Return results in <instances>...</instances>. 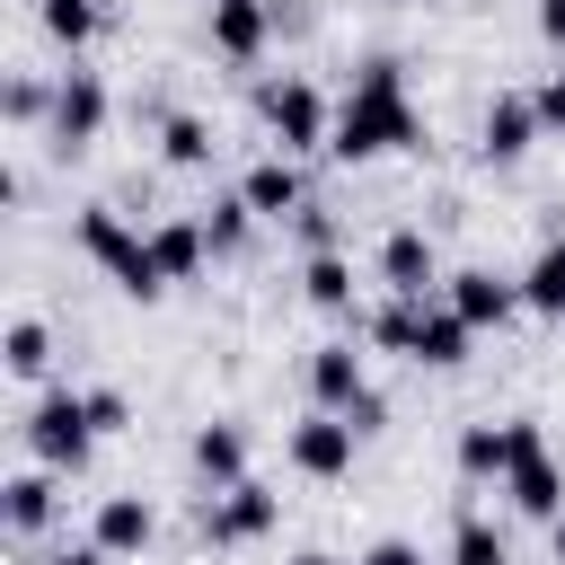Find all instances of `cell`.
Wrapping results in <instances>:
<instances>
[{"instance_id": "cell-1", "label": "cell", "mask_w": 565, "mask_h": 565, "mask_svg": "<svg viewBox=\"0 0 565 565\" xmlns=\"http://www.w3.org/2000/svg\"><path fill=\"white\" fill-rule=\"evenodd\" d=\"M335 159H380V150H424V115L406 97V71L397 62H371L353 79V97L335 106Z\"/></svg>"}, {"instance_id": "cell-2", "label": "cell", "mask_w": 565, "mask_h": 565, "mask_svg": "<svg viewBox=\"0 0 565 565\" xmlns=\"http://www.w3.org/2000/svg\"><path fill=\"white\" fill-rule=\"evenodd\" d=\"M79 247H88V256H97V265L132 291V300H159V291H168V274H159L150 238H141L124 212H106V203H97V212H79Z\"/></svg>"}, {"instance_id": "cell-3", "label": "cell", "mask_w": 565, "mask_h": 565, "mask_svg": "<svg viewBox=\"0 0 565 565\" xmlns=\"http://www.w3.org/2000/svg\"><path fill=\"white\" fill-rule=\"evenodd\" d=\"M88 441H97L88 397H79V388H44V397H35V415H26V450H35L44 468H79V459H88Z\"/></svg>"}, {"instance_id": "cell-4", "label": "cell", "mask_w": 565, "mask_h": 565, "mask_svg": "<svg viewBox=\"0 0 565 565\" xmlns=\"http://www.w3.org/2000/svg\"><path fill=\"white\" fill-rule=\"evenodd\" d=\"M503 494H512V512H530V521H556V512H565V468L547 459V433H539L530 415H512V477H503Z\"/></svg>"}, {"instance_id": "cell-5", "label": "cell", "mask_w": 565, "mask_h": 565, "mask_svg": "<svg viewBox=\"0 0 565 565\" xmlns=\"http://www.w3.org/2000/svg\"><path fill=\"white\" fill-rule=\"evenodd\" d=\"M256 106H265V124H274L282 150H327V141H335V115H327V97H318L309 79H265Z\"/></svg>"}, {"instance_id": "cell-6", "label": "cell", "mask_w": 565, "mask_h": 565, "mask_svg": "<svg viewBox=\"0 0 565 565\" xmlns=\"http://www.w3.org/2000/svg\"><path fill=\"white\" fill-rule=\"evenodd\" d=\"M353 441H362V424L318 406V415L291 424V468H300V477H344V468H353Z\"/></svg>"}, {"instance_id": "cell-7", "label": "cell", "mask_w": 565, "mask_h": 565, "mask_svg": "<svg viewBox=\"0 0 565 565\" xmlns=\"http://www.w3.org/2000/svg\"><path fill=\"white\" fill-rule=\"evenodd\" d=\"M274 521H282V494H274V486H256V477H238L230 494H212V503H203V530H212L221 547H238V539H265Z\"/></svg>"}, {"instance_id": "cell-8", "label": "cell", "mask_w": 565, "mask_h": 565, "mask_svg": "<svg viewBox=\"0 0 565 565\" xmlns=\"http://www.w3.org/2000/svg\"><path fill=\"white\" fill-rule=\"evenodd\" d=\"M97 132H106V79L97 71H62V88H53V141L79 150Z\"/></svg>"}, {"instance_id": "cell-9", "label": "cell", "mask_w": 565, "mask_h": 565, "mask_svg": "<svg viewBox=\"0 0 565 565\" xmlns=\"http://www.w3.org/2000/svg\"><path fill=\"white\" fill-rule=\"evenodd\" d=\"M380 274H388V291H397V300H424V291L441 282L433 238H424V230H388V238H380Z\"/></svg>"}, {"instance_id": "cell-10", "label": "cell", "mask_w": 565, "mask_h": 565, "mask_svg": "<svg viewBox=\"0 0 565 565\" xmlns=\"http://www.w3.org/2000/svg\"><path fill=\"white\" fill-rule=\"evenodd\" d=\"M309 388H318V406H327V415H353V406L371 397L362 353H353V344H318V353H309Z\"/></svg>"}, {"instance_id": "cell-11", "label": "cell", "mask_w": 565, "mask_h": 565, "mask_svg": "<svg viewBox=\"0 0 565 565\" xmlns=\"http://www.w3.org/2000/svg\"><path fill=\"white\" fill-rule=\"evenodd\" d=\"M450 309H459L468 327H503V318L521 309V282H503V274L468 265V274H450Z\"/></svg>"}, {"instance_id": "cell-12", "label": "cell", "mask_w": 565, "mask_h": 565, "mask_svg": "<svg viewBox=\"0 0 565 565\" xmlns=\"http://www.w3.org/2000/svg\"><path fill=\"white\" fill-rule=\"evenodd\" d=\"M150 503L141 494H106L97 503V521H88V547H106V556H132V547H150Z\"/></svg>"}, {"instance_id": "cell-13", "label": "cell", "mask_w": 565, "mask_h": 565, "mask_svg": "<svg viewBox=\"0 0 565 565\" xmlns=\"http://www.w3.org/2000/svg\"><path fill=\"white\" fill-rule=\"evenodd\" d=\"M265 35H274V9H265V0H212V44H221L230 62H256Z\"/></svg>"}, {"instance_id": "cell-14", "label": "cell", "mask_w": 565, "mask_h": 565, "mask_svg": "<svg viewBox=\"0 0 565 565\" xmlns=\"http://www.w3.org/2000/svg\"><path fill=\"white\" fill-rule=\"evenodd\" d=\"M238 194H247L256 221H282V212H300V168H291V159H256V168L238 177Z\"/></svg>"}, {"instance_id": "cell-15", "label": "cell", "mask_w": 565, "mask_h": 565, "mask_svg": "<svg viewBox=\"0 0 565 565\" xmlns=\"http://www.w3.org/2000/svg\"><path fill=\"white\" fill-rule=\"evenodd\" d=\"M468 335H477V327H468V318L441 300V309H424V318H415V362H433V371H459V362H468Z\"/></svg>"}, {"instance_id": "cell-16", "label": "cell", "mask_w": 565, "mask_h": 565, "mask_svg": "<svg viewBox=\"0 0 565 565\" xmlns=\"http://www.w3.org/2000/svg\"><path fill=\"white\" fill-rule=\"evenodd\" d=\"M539 132H547V124H539L530 97H494V106H486V159H521Z\"/></svg>"}, {"instance_id": "cell-17", "label": "cell", "mask_w": 565, "mask_h": 565, "mask_svg": "<svg viewBox=\"0 0 565 565\" xmlns=\"http://www.w3.org/2000/svg\"><path fill=\"white\" fill-rule=\"evenodd\" d=\"M194 468L212 477V494H230V486L247 477V433H238V424H203V433H194Z\"/></svg>"}, {"instance_id": "cell-18", "label": "cell", "mask_w": 565, "mask_h": 565, "mask_svg": "<svg viewBox=\"0 0 565 565\" xmlns=\"http://www.w3.org/2000/svg\"><path fill=\"white\" fill-rule=\"evenodd\" d=\"M459 477H512V424H468L459 433Z\"/></svg>"}, {"instance_id": "cell-19", "label": "cell", "mask_w": 565, "mask_h": 565, "mask_svg": "<svg viewBox=\"0 0 565 565\" xmlns=\"http://www.w3.org/2000/svg\"><path fill=\"white\" fill-rule=\"evenodd\" d=\"M203 247H212V238H203V221H159V230H150V256H159V274H168V282H185V274L203 265Z\"/></svg>"}, {"instance_id": "cell-20", "label": "cell", "mask_w": 565, "mask_h": 565, "mask_svg": "<svg viewBox=\"0 0 565 565\" xmlns=\"http://www.w3.org/2000/svg\"><path fill=\"white\" fill-rule=\"evenodd\" d=\"M521 309H547V318H565V238H547V247L530 256V274H521Z\"/></svg>"}, {"instance_id": "cell-21", "label": "cell", "mask_w": 565, "mask_h": 565, "mask_svg": "<svg viewBox=\"0 0 565 565\" xmlns=\"http://www.w3.org/2000/svg\"><path fill=\"white\" fill-rule=\"evenodd\" d=\"M0 512H9V530H18V539H26V530H44V521H53V477H44V468L9 477V503H0Z\"/></svg>"}, {"instance_id": "cell-22", "label": "cell", "mask_w": 565, "mask_h": 565, "mask_svg": "<svg viewBox=\"0 0 565 565\" xmlns=\"http://www.w3.org/2000/svg\"><path fill=\"white\" fill-rule=\"evenodd\" d=\"M450 565H512V556H503V530H494L486 512H459V530H450Z\"/></svg>"}, {"instance_id": "cell-23", "label": "cell", "mask_w": 565, "mask_h": 565, "mask_svg": "<svg viewBox=\"0 0 565 565\" xmlns=\"http://www.w3.org/2000/svg\"><path fill=\"white\" fill-rule=\"evenodd\" d=\"M159 150H168V168H203L212 159V124L203 115H168L159 124Z\"/></svg>"}, {"instance_id": "cell-24", "label": "cell", "mask_w": 565, "mask_h": 565, "mask_svg": "<svg viewBox=\"0 0 565 565\" xmlns=\"http://www.w3.org/2000/svg\"><path fill=\"white\" fill-rule=\"evenodd\" d=\"M300 291L318 300V309H353V265L327 247V256H309V274H300Z\"/></svg>"}, {"instance_id": "cell-25", "label": "cell", "mask_w": 565, "mask_h": 565, "mask_svg": "<svg viewBox=\"0 0 565 565\" xmlns=\"http://www.w3.org/2000/svg\"><path fill=\"white\" fill-rule=\"evenodd\" d=\"M0 362H9L18 380H35V371L53 362V335H44V318H18V327H9V344H0Z\"/></svg>"}, {"instance_id": "cell-26", "label": "cell", "mask_w": 565, "mask_h": 565, "mask_svg": "<svg viewBox=\"0 0 565 565\" xmlns=\"http://www.w3.org/2000/svg\"><path fill=\"white\" fill-rule=\"evenodd\" d=\"M35 9H44V35H53V44H71V53L97 35V0H35Z\"/></svg>"}, {"instance_id": "cell-27", "label": "cell", "mask_w": 565, "mask_h": 565, "mask_svg": "<svg viewBox=\"0 0 565 565\" xmlns=\"http://www.w3.org/2000/svg\"><path fill=\"white\" fill-rule=\"evenodd\" d=\"M247 221H256V212H247V194H221V203L203 212V238H212V247H238V238H247Z\"/></svg>"}, {"instance_id": "cell-28", "label": "cell", "mask_w": 565, "mask_h": 565, "mask_svg": "<svg viewBox=\"0 0 565 565\" xmlns=\"http://www.w3.org/2000/svg\"><path fill=\"white\" fill-rule=\"evenodd\" d=\"M415 318H424V309H415V300H397V309H380V327H371V335H380L388 353H415Z\"/></svg>"}, {"instance_id": "cell-29", "label": "cell", "mask_w": 565, "mask_h": 565, "mask_svg": "<svg viewBox=\"0 0 565 565\" xmlns=\"http://www.w3.org/2000/svg\"><path fill=\"white\" fill-rule=\"evenodd\" d=\"M530 106H539V124H547V132H565V71H556V79H539V88H530Z\"/></svg>"}, {"instance_id": "cell-30", "label": "cell", "mask_w": 565, "mask_h": 565, "mask_svg": "<svg viewBox=\"0 0 565 565\" xmlns=\"http://www.w3.org/2000/svg\"><path fill=\"white\" fill-rule=\"evenodd\" d=\"M88 415H97V433H124V415H132V406H124L115 388H88Z\"/></svg>"}, {"instance_id": "cell-31", "label": "cell", "mask_w": 565, "mask_h": 565, "mask_svg": "<svg viewBox=\"0 0 565 565\" xmlns=\"http://www.w3.org/2000/svg\"><path fill=\"white\" fill-rule=\"evenodd\" d=\"M362 565H424V547H415V539H380Z\"/></svg>"}, {"instance_id": "cell-32", "label": "cell", "mask_w": 565, "mask_h": 565, "mask_svg": "<svg viewBox=\"0 0 565 565\" xmlns=\"http://www.w3.org/2000/svg\"><path fill=\"white\" fill-rule=\"evenodd\" d=\"M539 35H547V44H565V0H539Z\"/></svg>"}, {"instance_id": "cell-33", "label": "cell", "mask_w": 565, "mask_h": 565, "mask_svg": "<svg viewBox=\"0 0 565 565\" xmlns=\"http://www.w3.org/2000/svg\"><path fill=\"white\" fill-rule=\"evenodd\" d=\"M291 565H344V556H327V547H300V556H291Z\"/></svg>"}, {"instance_id": "cell-34", "label": "cell", "mask_w": 565, "mask_h": 565, "mask_svg": "<svg viewBox=\"0 0 565 565\" xmlns=\"http://www.w3.org/2000/svg\"><path fill=\"white\" fill-rule=\"evenodd\" d=\"M547 530H556V565H565V512H556V521H547Z\"/></svg>"}]
</instances>
